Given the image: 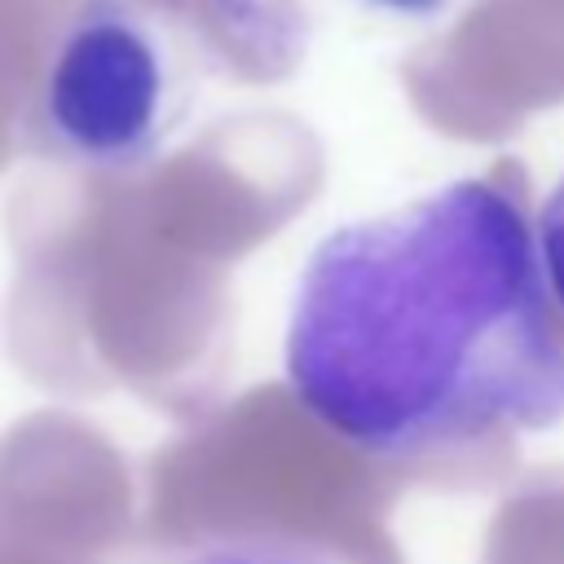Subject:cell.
I'll return each instance as SVG.
<instances>
[{"label": "cell", "mask_w": 564, "mask_h": 564, "mask_svg": "<svg viewBox=\"0 0 564 564\" xmlns=\"http://www.w3.org/2000/svg\"><path fill=\"white\" fill-rule=\"evenodd\" d=\"M286 383L375 458L564 423V326L524 207L463 176L330 229L295 282Z\"/></svg>", "instance_id": "obj_1"}, {"label": "cell", "mask_w": 564, "mask_h": 564, "mask_svg": "<svg viewBox=\"0 0 564 564\" xmlns=\"http://www.w3.org/2000/svg\"><path fill=\"white\" fill-rule=\"evenodd\" d=\"M194 97L181 31L141 0H70L26 101L35 150L97 172L141 167Z\"/></svg>", "instance_id": "obj_2"}, {"label": "cell", "mask_w": 564, "mask_h": 564, "mask_svg": "<svg viewBox=\"0 0 564 564\" xmlns=\"http://www.w3.org/2000/svg\"><path fill=\"white\" fill-rule=\"evenodd\" d=\"M185 564H335V560L308 542H291L278 533H234L203 542Z\"/></svg>", "instance_id": "obj_3"}, {"label": "cell", "mask_w": 564, "mask_h": 564, "mask_svg": "<svg viewBox=\"0 0 564 564\" xmlns=\"http://www.w3.org/2000/svg\"><path fill=\"white\" fill-rule=\"evenodd\" d=\"M533 238H538V256H542V273H546V282H551V295H555V304L564 308V176H560L555 189L542 198Z\"/></svg>", "instance_id": "obj_4"}, {"label": "cell", "mask_w": 564, "mask_h": 564, "mask_svg": "<svg viewBox=\"0 0 564 564\" xmlns=\"http://www.w3.org/2000/svg\"><path fill=\"white\" fill-rule=\"evenodd\" d=\"M366 4H375V9H383V13H401V18H432V13H441L449 0H366Z\"/></svg>", "instance_id": "obj_5"}]
</instances>
